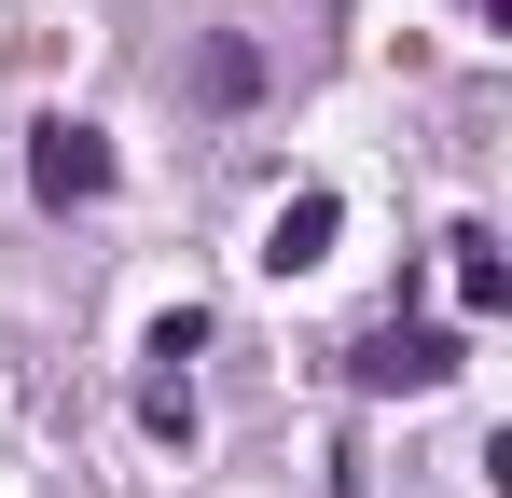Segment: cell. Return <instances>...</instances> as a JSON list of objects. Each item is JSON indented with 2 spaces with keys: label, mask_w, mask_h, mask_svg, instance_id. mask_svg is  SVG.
<instances>
[{
  "label": "cell",
  "mask_w": 512,
  "mask_h": 498,
  "mask_svg": "<svg viewBox=\"0 0 512 498\" xmlns=\"http://www.w3.org/2000/svg\"><path fill=\"white\" fill-rule=\"evenodd\" d=\"M457 360H471V332L388 319V332H360V346H346V388H457Z\"/></svg>",
  "instance_id": "6da1fadb"
},
{
  "label": "cell",
  "mask_w": 512,
  "mask_h": 498,
  "mask_svg": "<svg viewBox=\"0 0 512 498\" xmlns=\"http://www.w3.org/2000/svg\"><path fill=\"white\" fill-rule=\"evenodd\" d=\"M28 194H42V208H97V194H111V139L70 125V111H42V125H28Z\"/></svg>",
  "instance_id": "7a4b0ae2"
},
{
  "label": "cell",
  "mask_w": 512,
  "mask_h": 498,
  "mask_svg": "<svg viewBox=\"0 0 512 498\" xmlns=\"http://www.w3.org/2000/svg\"><path fill=\"white\" fill-rule=\"evenodd\" d=\"M333 236H346V194H333V180H305V194L263 222L250 263H263V277H305V263H333Z\"/></svg>",
  "instance_id": "3957f363"
},
{
  "label": "cell",
  "mask_w": 512,
  "mask_h": 498,
  "mask_svg": "<svg viewBox=\"0 0 512 498\" xmlns=\"http://www.w3.org/2000/svg\"><path fill=\"white\" fill-rule=\"evenodd\" d=\"M443 249H457V305H471V319H499V305H512V263H499V236H485V222H457Z\"/></svg>",
  "instance_id": "277c9868"
},
{
  "label": "cell",
  "mask_w": 512,
  "mask_h": 498,
  "mask_svg": "<svg viewBox=\"0 0 512 498\" xmlns=\"http://www.w3.org/2000/svg\"><path fill=\"white\" fill-rule=\"evenodd\" d=\"M194 97H208V111H250V97H263V56L236 42V28H222V42H194Z\"/></svg>",
  "instance_id": "5b68a950"
},
{
  "label": "cell",
  "mask_w": 512,
  "mask_h": 498,
  "mask_svg": "<svg viewBox=\"0 0 512 498\" xmlns=\"http://www.w3.org/2000/svg\"><path fill=\"white\" fill-rule=\"evenodd\" d=\"M139 429H153V443H180V457H194V388H180V374H153V388H139Z\"/></svg>",
  "instance_id": "8992f818"
}]
</instances>
